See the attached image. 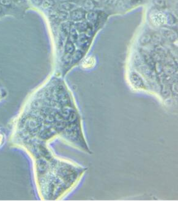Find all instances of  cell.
I'll list each match as a JSON object with an SVG mask.
<instances>
[{
	"mask_svg": "<svg viewBox=\"0 0 178 201\" xmlns=\"http://www.w3.org/2000/svg\"><path fill=\"white\" fill-rule=\"evenodd\" d=\"M152 20L155 25H162L167 21V17L161 12H157L153 15Z\"/></svg>",
	"mask_w": 178,
	"mask_h": 201,
	"instance_id": "6da1fadb",
	"label": "cell"
},
{
	"mask_svg": "<svg viewBox=\"0 0 178 201\" xmlns=\"http://www.w3.org/2000/svg\"><path fill=\"white\" fill-rule=\"evenodd\" d=\"M85 15V12L81 9H76L70 13V18L74 21L82 20Z\"/></svg>",
	"mask_w": 178,
	"mask_h": 201,
	"instance_id": "7a4b0ae2",
	"label": "cell"
},
{
	"mask_svg": "<svg viewBox=\"0 0 178 201\" xmlns=\"http://www.w3.org/2000/svg\"><path fill=\"white\" fill-rule=\"evenodd\" d=\"M77 42L80 46L84 48L89 44V37L85 34H82L78 37Z\"/></svg>",
	"mask_w": 178,
	"mask_h": 201,
	"instance_id": "3957f363",
	"label": "cell"
},
{
	"mask_svg": "<svg viewBox=\"0 0 178 201\" xmlns=\"http://www.w3.org/2000/svg\"><path fill=\"white\" fill-rule=\"evenodd\" d=\"M65 52L67 54H70L74 53L75 51V46L73 42H72L69 40H67L66 43L64 46Z\"/></svg>",
	"mask_w": 178,
	"mask_h": 201,
	"instance_id": "277c9868",
	"label": "cell"
},
{
	"mask_svg": "<svg viewBox=\"0 0 178 201\" xmlns=\"http://www.w3.org/2000/svg\"><path fill=\"white\" fill-rule=\"evenodd\" d=\"M131 80L132 81V84L135 85V86L137 87H140L141 86V85L143 84L142 83V80L141 79L140 77L138 75H137L135 73H134L131 77Z\"/></svg>",
	"mask_w": 178,
	"mask_h": 201,
	"instance_id": "5b68a950",
	"label": "cell"
},
{
	"mask_svg": "<svg viewBox=\"0 0 178 201\" xmlns=\"http://www.w3.org/2000/svg\"><path fill=\"white\" fill-rule=\"evenodd\" d=\"M88 21L91 24H95L97 20V14L95 12H90L86 15Z\"/></svg>",
	"mask_w": 178,
	"mask_h": 201,
	"instance_id": "8992f818",
	"label": "cell"
},
{
	"mask_svg": "<svg viewBox=\"0 0 178 201\" xmlns=\"http://www.w3.org/2000/svg\"><path fill=\"white\" fill-rule=\"evenodd\" d=\"M151 39H152V36L150 35V34H146L141 36L140 39H139V42H140V44L141 45H145L149 44V43L151 41Z\"/></svg>",
	"mask_w": 178,
	"mask_h": 201,
	"instance_id": "52a82bcc",
	"label": "cell"
},
{
	"mask_svg": "<svg viewBox=\"0 0 178 201\" xmlns=\"http://www.w3.org/2000/svg\"><path fill=\"white\" fill-rule=\"evenodd\" d=\"M70 35H69V40L72 42H74L77 40V38L78 37L77 30L75 29L74 28H71L70 29Z\"/></svg>",
	"mask_w": 178,
	"mask_h": 201,
	"instance_id": "ba28073f",
	"label": "cell"
},
{
	"mask_svg": "<svg viewBox=\"0 0 178 201\" xmlns=\"http://www.w3.org/2000/svg\"><path fill=\"white\" fill-rule=\"evenodd\" d=\"M95 7V3L92 0H86L84 3V7L88 11H91Z\"/></svg>",
	"mask_w": 178,
	"mask_h": 201,
	"instance_id": "9c48e42d",
	"label": "cell"
},
{
	"mask_svg": "<svg viewBox=\"0 0 178 201\" xmlns=\"http://www.w3.org/2000/svg\"><path fill=\"white\" fill-rule=\"evenodd\" d=\"M82 56H83V53L81 51L78 50L75 51V53H74V54H73L72 61L74 62H77V61H79V60L82 59Z\"/></svg>",
	"mask_w": 178,
	"mask_h": 201,
	"instance_id": "30bf717a",
	"label": "cell"
},
{
	"mask_svg": "<svg viewBox=\"0 0 178 201\" xmlns=\"http://www.w3.org/2000/svg\"><path fill=\"white\" fill-rule=\"evenodd\" d=\"M60 8L64 11H70L74 8V6L70 3L64 2L60 5Z\"/></svg>",
	"mask_w": 178,
	"mask_h": 201,
	"instance_id": "8fae6325",
	"label": "cell"
},
{
	"mask_svg": "<svg viewBox=\"0 0 178 201\" xmlns=\"http://www.w3.org/2000/svg\"><path fill=\"white\" fill-rule=\"evenodd\" d=\"M77 29L78 30L80 31H88V26L87 25V23H84V22H82V23H80L78 24H77Z\"/></svg>",
	"mask_w": 178,
	"mask_h": 201,
	"instance_id": "7c38bea8",
	"label": "cell"
},
{
	"mask_svg": "<svg viewBox=\"0 0 178 201\" xmlns=\"http://www.w3.org/2000/svg\"><path fill=\"white\" fill-rule=\"evenodd\" d=\"M154 3L156 6L160 8H163L165 6V0H154Z\"/></svg>",
	"mask_w": 178,
	"mask_h": 201,
	"instance_id": "4fadbf2b",
	"label": "cell"
},
{
	"mask_svg": "<svg viewBox=\"0 0 178 201\" xmlns=\"http://www.w3.org/2000/svg\"><path fill=\"white\" fill-rule=\"evenodd\" d=\"M42 4H43V6L45 7H48L52 6L53 5V1L52 0H45L44 1H42Z\"/></svg>",
	"mask_w": 178,
	"mask_h": 201,
	"instance_id": "5bb4252c",
	"label": "cell"
},
{
	"mask_svg": "<svg viewBox=\"0 0 178 201\" xmlns=\"http://www.w3.org/2000/svg\"><path fill=\"white\" fill-rule=\"evenodd\" d=\"M12 3V0H0V4L5 6H9Z\"/></svg>",
	"mask_w": 178,
	"mask_h": 201,
	"instance_id": "9a60e30c",
	"label": "cell"
},
{
	"mask_svg": "<svg viewBox=\"0 0 178 201\" xmlns=\"http://www.w3.org/2000/svg\"><path fill=\"white\" fill-rule=\"evenodd\" d=\"M33 4L36 6H40L42 4V0H31Z\"/></svg>",
	"mask_w": 178,
	"mask_h": 201,
	"instance_id": "2e32d148",
	"label": "cell"
},
{
	"mask_svg": "<svg viewBox=\"0 0 178 201\" xmlns=\"http://www.w3.org/2000/svg\"><path fill=\"white\" fill-rule=\"evenodd\" d=\"M59 1H61V2H62V3H64V2H66L67 1H69V0H59Z\"/></svg>",
	"mask_w": 178,
	"mask_h": 201,
	"instance_id": "e0dca14e",
	"label": "cell"
},
{
	"mask_svg": "<svg viewBox=\"0 0 178 201\" xmlns=\"http://www.w3.org/2000/svg\"><path fill=\"white\" fill-rule=\"evenodd\" d=\"M1 12V6H0V12Z\"/></svg>",
	"mask_w": 178,
	"mask_h": 201,
	"instance_id": "ac0fdd59",
	"label": "cell"
}]
</instances>
